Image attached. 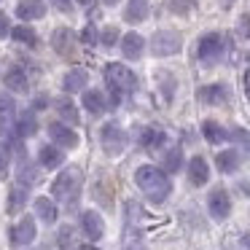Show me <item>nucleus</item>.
Wrapping results in <instances>:
<instances>
[{
  "label": "nucleus",
  "mask_w": 250,
  "mask_h": 250,
  "mask_svg": "<svg viewBox=\"0 0 250 250\" xmlns=\"http://www.w3.org/2000/svg\"><path fill=\"white\" fill-rule=\"evenodd\" d=\"M126 250H143V248H140V245H129Z\"/></svg>",
  "instance_id": "obj_46"
},
{
  "label": "nucleus",
  "mask_w": 250,
  "mask_h": 250,
  "mask_svg": "<svg viewBox=\"0 0 250 250\" xmlns=\"http://www.w3.org/2000/svg\"><path fill=\"white\" fill-rule=\"evenodd\" d=\"M57 113H60L62 124H78V110L73 100H57Z\"/></svg>",
  "instance_id": "obj_27"
},
{
  "label": "nucleus",
  "mask_w": 250,
  "mask_h": 250,
  "mask_svg": "<svg viewBox=\"0 0 250 250\" xmlns=\"http://www.w3.org/2000/svg\"><path fill=\"white\" fill-rule=\"evenodd\" d=\"M137 140H140V146L148 148V151H156V148L167 146V135H164V129H159V126H146Z\"/></svg>",
  "instance_id": "obj_15"
},
{
  "label": "nucleus",
  "mask_w": 250,
  "mask_h": 250,
  "mask_svg": "<svg viewBox=\"0 0 250 250\" xmlns=\"http://www.w3.org/2000/svg\"><path fill=\"white\" fill-rule=\"evenodd\" d=\"M92 3H94V0H78V6H83V8H89Z\"/></svg>",
  "instance_id": "obj_44"
},
{
  "label": "nucleus",
  "mask_w": 250,
  "mask_h": 250,
  "mask_svg": "<svg viewBox=\"0 0 250 250\" xmlns=\"http://www.w3.org/2000/svg\"><path fill=\"white\" fill-rule=\"evenodd\" d=\"M226 97L229 94L223 83H210V86H202V92H199V100L207 105H221V103H226Z\"/></svg>",
  "instance_id": "obj_22"
},
{
  "label": "nucleus",
  "mask_w": 250,
  "mask_h": 250,
  "mask_svg": "<svg viewBox=\"0 0 250 250\" xmlns=\"http://www.w3.org/2000/svg\"><path fill=\"white\" fill-rule=\"evenodd\" d=\"M207 210H210V215L215 218V221H226L229 212H231V199H229V194L223 188H215L210 196H207Z\"/></svg>",
  "instance_id": "obj_9"
},
{
  "label": "nucleus",
  "mask_w": 250,
  "mask_h": 250,
  "mask_svg": "<svg viewBox=\"0 0 250 250\" xmlns=\"http://www.w3.org/2000/svg\"><path fill=\"white\" fill-rule=\"evenodd\" d=\"M46 103H49L46 97H35V100H33V113H35V110H43Z\"/></svg>",
  "instance_id": "obj_40"
},
{
  "label": "nucleus",
  "mask_w": 250,
  "mask_h": 250,
  "mask_svg": "<svg viewBox=\"0 0 250 250\" xmlns=\"http://www.w3.org/2000/svg\"><path fill=\"white\" fill-rule=\"evenodd\" d=\"M46 14V3L43 0H22L17 6V17L22 22H33V19H41Z\"/></svg>",
  "instance_id": "obj_16"
},
{
  "label": "nucleus",
  "mask_w": 250,
  "mask_h": 250,
  "mask_svg": "<svg viewBox=\"0 0 250 250\" xmlns=\"http://www.w3.org/2000/svg\"><path fill=\"white\" fill-rule=\"evenodd\" d=\"M180 49H183V41H180L178 33H172V30H159V33H153L151 51L156 57H172V54H178Z\"/></svg>",
  "instance_id": "obj_6"
},
{
  "label": "nucleus",
  "mask_w": 250,
  "mask_h": 250,
  "mask_svg": "<svg viewBox=\"0 0 250 250\" xmlns=\"http://www.w3.org/2000/svg\"><path fill=\"white\" fill-rule=\"evenodd\" d=\"M239 162H242V156H239V151H237V148H229V151H221V153H218V159H215L218 169H221L223 175L237 172Z\"/></svg>",
  "instance_id": "obj_20"
},
{
  "label": "nucleus",
  "mask_w": 250,
  "mask_h": 250,
  "mask_svg": "<svg viewBox=\"0 0 250 250\" xmlns=\"http://www.w3.org/2000/svg\"><path fill=\"white\" fill-rule=\"evenodd\" d=\"M78 250H86V248H78Z\"/></svg>",
  "instance_id": "obj_47"
},
{
  "label": "nucleus",
  "mask_w": 250,
  "mask_h": 250,
  "mask_svg": "<svg viewBox=\"0 0 250 250\" xmlns=\"http://www.w3.org/2000/svg\"><path fill=\"white\" fill-rule=\"evenodd\" d=\"M51 49L62 57H73V49H76V46H73V30L57 27L54 33H51Z\"/></svg>",
  "instance_id": "obj_11"
},
{
  "label": "nucleus",
  "mask_w": 250,
  "mask_h": 250,
  "mask_svg": "<svg viewBox=\"0 0 250 250\" xmlns=\"http://www.w3.org/2000/svg\"><path fill=\"white\" fill-rule=\"evenodd\" d=\"M8 167V146H0V175Z\"/></svg>",
  "instance_id": "obj_38"
},
{
  "label": "nucleus",
  "mask_w": 250,
  "mask_h": 250,
  "mask_svg": "<svg viewBox=\"0 0 250 250\" xmlns=\"http://www.w3.org/2000/svg\"><path fill=\"white\" fill-rule=\"evenodd\" d=\"M6 35H11V24H8L6 14L0 11V38H6Z\"/></svg>",
  "instance_id": "obj_37"
},
{
  "label": "nucleus",
  "mask_w": 250,
  "mask_h": 250,
  "mask_svg": "<svg viewBox=\"0 0 250 250\" xmlns=\"http://www.w3.org/2000/svg\"><path fill=\"white\" fill-rule=\"evenodd\" d=\"M35 215H38L43 223H54L57 215H60V210H57L54 199H49V196H38V199H35Z\"/></svg>",
  "instance_id": "obj_21"
},
{
  "label": "nucleus",
  "mask_w": 250,
  "mask_h": 250,
  "mask_svg": "<svg viewBox=\"0 0 250 250\" xmlns=\"http://www.w3.org/2000/svg\"><path fill=\"white\" fill-rule=\"evenodd\" d=\"M162 92H164V97L167 100H172V92H175V78L172 76H167V73H162Z\"/></svg>",
  "instance_id": "obj_34"
},
{
  "label": "nucleus",
  "mask_w": 250,
  "mask_h": 250,
  "mask_svg": "<svg viewBox=\"0 0 250 250\" xmlns=\"http://www.w3.org/2000/svg\"><path fill=\"white\" fill-rule=\"evenodd\" d=\"M229 137H231V140L237 143V146H242L245 151L250 153V132H245V129H239V126H234V129L229 132Z\"/></svg>",
  "instance_id": "obj_31"
},
{
  "label": "nucleus",
  "mask_w": 250,
  "mask_h": 250,
  "mask_svg": "<svg viewBox=\"0 0 250 250\" xmlns=\"http://www.w3.org/2000/svg\"><path fill=\"white\" fill-rule=\"evenodd\" d=\"M81 103L92 116H100L105 110V97H103V92H97V89H86L83 97H81Z\"/></svg>",
  "instance_id": "obj_24"
},
{
  "label": "nucleus",
  "mask_w": 250,
  "mask_h": 250,
  "mask_svg": "<svg viewBox=\"0 0 250 250\" xmlns=\"http://www.w3.org/2000/svg\"><path fill=\"white\" fill-rule=\"evenodd\" d=\"M17 178H19V186H22V188H30V186L38 183V167L30 164L22 151H19V172H17Z\"/></svg>",
  "instance_id": "obj_19"
},
{
  "label": "nucleus",
  "mask_w": 250,
  "mask_h": 250,
  "mask_svg": "<svg viewBox=\"0 0 250 250\" xmlns=\"http://www.w3.org/2000/svg\"><path fill=\"white\" fill-rule=\"evenodd\" d=\"M38 132V121H35V113L33 110H22L14 121V135L17 137H33Z\"/></svg>",
  "instance_id": "obj_14"
},
{
  "label": "nucleus",
  "mask_w": 250,
  "mask_h": 250,
  "mask_svg": "<svg viewBox=\"0 0 250 250\" xmlns=\"http://www.w3.org/2000/svg\"><path fill=\"white\" fill-rule=\"evenodd\" d=\"M51 6L60 8V11H65V14L73 11V3H70V0H51Z\"/></svg>",
  "instance_id": "obj_39"
},
{
  "label": "nucleus",
  "mask_w": 250,
  "mask_h": 250,
  "mask_svg": "<svg viewBox=\"0 0 250 250\" xmlns=\"http://www.w3.org/2000/svg\"><path fill=\"white\" fill-rule=\"evenodd\" d=\"M245 94H248V100H250V67H248V73H245Z\"/></svg>",
  "instance_id": "obj_42"
},
{
  "label": "nucleus",
  "mask_w": 250,
  "mask_h": 250,
  "mask_svg": "<svg viewBox=\"0 0 250 250\" xmlns=\"http://www.w3.org/2000/svg\"><path fill=\"white\" fill-rule=\"evenodd\" d=\"M11 38L17 41V43H24V46H35L38 43V35H35L33 27H27V24H19V27L11 30Z\"/></svg>",
  "instance_id": "obj_30"
},
{
  "label": "nucleus",
  "mask_w": 250,
  "mask_h": 250,
  "mask_svg": "<svg viewBox=\"0 0 250 250\" xmlns=\"http://www.w3.org/2000/svg\"><path fill=\"white\" fill-rule=\"evenodd\" d=\"M89 83V76H86V70H70L65 76V81H62V86H65V92H83V86Z\"/></svg>",
  "instance_id": "obj_26"
},
{
  "label": "nucleus",
  "mask_w": 250,
  "mask_h": 250,
  "mask_svg": "<svg viewBox=\"0 0 250 250\" xmlns=\"http://www.w3.org/2000/svg\"><path fill=\"white\" fill-rule=\"evenodd\" d=\"M196 57H199V62H205V65H215V62H221V57H223V35L221 33L202 35L199 46H196Z\"/></svg>",
  "instance_id": "obj_4"
},
{
  "label": "nucleus",
  "mask_w": 250,
  "mask_h": 250,
  "mask_svg": "<svg viewBox=\"0 0 250 250\" xmlns=\"http://www.w3.org/2000/svg\"><path fill=\"white\" fill-rule=\"evenodd\" d=\"M242 245L250 250V231H248V234H242Z\"/></svg>",
  "instance_id": "obj_43"
},
{
  "label": "nucleus",
  "mask_w": 250,
  "mask_h": 250,
  "mask_svg": "<svg viewBox=\"0 0 250 250\" xmlns=\"http://www.w3.org/2000/svg\"><path fill=\"white\" fill-rule=\"evenodd\" d=\"M135 183H137V188L148 196V202H153V205H162V202L172 194V180H169V175L164 172L162 167H153V164L137 167Z\"/></svg>",
  "instance_id": "obj_1"
},
{
  "label": "nucleus",
  "mask_w": 250,
  "mask_h": 250,
  "mask_svg": "<svg viewBox=\"0 0 250 250\" xmlns=\"http://www.w3.org/2000/svg\"><path fill=\"white\" fill-rule=\"evenodd\" d=\"M188 180L191 186H205L210 180V167H207V162L202 156H194L188 162Z\"/></svg>",
  "instance_id": "obj_17"
},
{
  "label": "nucleus",
  "mask_w": 250,
  "mask_h": 250,
  "mask_svg": "<svg viewBox=\"0 0 250 250\" xmlns=\"http://www.w3.org/2000/svg\"><path fill=\"white\" fill-rule=\"evenodd\" d=\"M35 239V218L24 215L19 218V223L11 229V242L19 245V248H24V245H30Z\"/></svg>",
  "instance_id": "obj_10"
},
{
  "label": "nucleus",
  "mask_w": 250,
  "mask_h": 250,
  "mask_svg": "<svg viewBox=\"0 0 250 250\" xmlns=\"http://www.w3.org/2000/svg\"><path fill=\"white\" fill-rule=\"evenodd\" d=\"M121 51H124L126 60H140L143 51H146V38L137 33H126L121 38Z\"/></svg>",
  "instance_id": "obj_13"
},
{
  "label": "nucleus",
  "mask_w": 250,
  "mask_h": 250,
  "mask_svg": "<svg viewBox=\"0 0 250 250\" xmlns=\"http://www.w3.org/2000/svg\"><path fill=\"white\" fill-rule=\"evenodd\" d=\"M65 162V151L57 146H41L38 148V164L46 169H60Z\"/></svg>",
  "instance_id": "obj_12"
},
{
  "label": "nucleus",
  "mask_w": 250,
  "mask_h": 250,
  "mask_svg": "<svg viewBox=\"0 0 250 250\" xmlns=\"http://www.w3.org/2000/svg\"><path fill=\"white\" fill-rule=\"evenodd\" d=\"M78 223H81V231H83V237H86L89 242H97V239H103L105 226H103V218H100V212L83 210L81 218H78Z\"/></svg>",
  "instance_id": "obj_8"
},
{
  "label": "nucleus",
  "mask_w": 250,
  "mask_h": 250,
  "mask_svg": "<svg viewBox=\"0 0 250 250\" xmlns=\"http://www.w3.org/2000/svg\"><path fill=\"white\" fill-rule=\"evenodd\" d=\"M100 143H103V151L108 153V156H119L121 151L126 148V132L121 129L119 124H105L103 129H100Z\"/></svg>",
  "instance_id": "obj_5"
},
{
  "label": "nucleus",
  "mask_w": 250,
  "mask_h": 250,
  "mask_svg": "<svg viewBox=\"0 0 250 250\" xmlns=\"http://www.w3.org/2000/svg\"><path fill=\"white\" fill-rule=\"evenodd\" d=\"M0 113L3 116H11L14 113V100L8 94H0Z\"/></svg>",
  "instance_id": "obj_35"
},
{
  "label": "nucleus",
  "mask_w": 250,
  "mask_h": 250,
  "mask_svg": "<svg viewBox=\"0 0 250 250\" xmlns=\"http://www.w3.org/2000/svg\"><path fill=\"white\" fill-rule=\"evenodd\" d=\"M81 43L97 46V30H94V24H86V27L81 30Z\"/></svg>",
  "instance_id": "obj_32"
},
{
  "label": "nucleus",
  "mask_w": 250,
  "mask_h": 250,
  "mask_svg": "<svg viewBox=\"0 0 250 250\" xmlns=\"http://www.w3.org/2000/svg\"><path fill=\"white\" fill-rule=\"evenodd\" d=\"M180 167H183V151H180V148L164 151V156H162V169L164 172H178Z\"/></svg>",
  "instance_id": "obj_28"
},
{
  "label": "nucleus",
  "mask_w": 250,
  "mask_h": 250,
  "mask_svg": "<svg viewBox=\"0 0 250 250\" xmlns=\"http://www.w3.org/2000/svg\"><path fill=\"white\" fill-rule=\"evenodd\" d=\"M24 205H27V188L14 186V188L8 191V212H11V215H17Z\"/></svg>",
  "instance_id": "obj_29"
},
{
  "label": "nucleus",
  "mask_w": 250,
  "mask_h": 250,
  "mask_svg": "<svg viewBox=\"0 0 250 250\" xmlns=\"http://www.w3.org/2000/svg\"><path fill=\"white\" fill-rule=\"evenodd\" d=\"M239 35L250 41V14H245V17L239 19Z\"/></svg>",
  "instance_id": "obj_36"
},
{
  "label": "nucleus",
  "mask_w": 250,
  "mask_h": 250,
  "mask_svg": "<svg viewBox=\"0 0 250 250\" xmlns=\"http://www.w3.org/2000/svg\"><path fill=\"white\" fill-rule=\"evenodd\" d=\"M3 83H6L11 92H19V94H24V92L30 89L27 73H24L22 67H11V70H6V76H3Z\"/></svg>",
  "instance_id": "obj_18"
},
{
  "label": "nucleus",
  "mask_w": 250,
  "mask_h": 250,
  "mask_svg": "<svg viewBox=\"0 0 250 250\" xmlns=\"http://www.w3.org/2000/svg\"><path fill=\"white\" fill-rule=\"evenodd\" d=\"M116 41H119V30L116 27H108V30H103V35H100V43L103 46H116Z\"/></svg>",
  "instance_id": "obj_33"
},
{
  "label": "nucleus",
  "mask_w": 250,
  "mask_h": 250,
  "mask_svg": "<svg viewBox=\"0 0 250 250\" xmlns=\"http://www.w3.org/2000/svg\"><path fill=\"white\" fill-rule=\"evenodd\" d=\"M70 242V229H65V231H60V245H67Z\"/></svg>",
  "instance_id": "obj_41"
},
{
  "label": "nucleus",
  "mask_w": 250,
  "mask_h": 250,
  "mask_svg": "<svg viewBox=\"0 0 250 250\" xmlns=\"http://www.w3.org/2000/svg\"><path fill=\"white\" fill-rule=\"evenodd\" d=\"M105 83H108V92H110V103L119 105L126 94L135 92L137 78H135V73H132L126 65L108 62V67H105Z\"/></svg>",
  "instance_id": "obj_2"
},
{
  "label": "nucleus",
  "mask_w": 250,
  "mask_h": 250,
  "mask_svg": "<svg viewBox=\"0 0 250 250\" xmlns=\"http://www.w3.org/2000/svg\"><path fill=\"white\" fill-rule=\"evenodd\" d=\"M202 135H205V140L212 143V146H221L223 140H229V132L223 129L218 121H205V124H202Z\"/></svg>",
  "instance_id": "obj_25"
},
{
  "label": "nucleus",
  "mask_w": 250,
  "mask_h": 250,
  "mask_svg": "<svg viewBox=\"0 0 250 250\" xmlns=\"http://www.w3.org/2000/svg\"><path fill=\"white\" fill-rule=\"evenodd\" d=\"M46 132H49V137L54 140V146L62 148V151H65V148H76L78 146V135L67 124H62V121H51V124L46 126Z\"/></svg>",
  "instance_id": "obj_7"
},
{
  "label": "nucleus",
  "mask_w": 250,
  "mask_h": 250,
  "mask_svg": "<svg viewBox=\"0 0 250 250\" xmlns=\"http://www.w3.org/2000/svg\"><path fill=\"white\" fill-rule=\"evenodd\" d=\"M148 11H151L148 0H129L126 3V11H124V19L126 22H143V19H148Z\"/></svg>",
  "instance_id": "obj_23"
},
{
  "label": "nucleus",
  "mask_w": 250,
  "mask_h": 250,
  "mask_svg": "<svg viewBox=\"0 0 250 250\" xmlns=\"http://www.w3.org/2000/svg\"><path fill=\"white\" fill-rule=\"evenodd\" d=\"M51 194H54V199L73 205L78 199V194H81V169L78 167L62 169L54 178V183H51Z\"/></svg>",
  "instance_id": "obj_3"
},
{
  "label": "nucleus",
  "mask_w": 250,
  "mask_h": 250,
  "mask_svg": "<svg viewBox=\"0 0 250 250\" xmlns=\"http://www.w3.org/2000/svg\"><path fill=\"white\" fill-rule=\"evenodd\" d=\"M105 6H116V3H119V0H103Z\"/></svg>",
  "instance_id": "obj_45"
}]
</instances>
